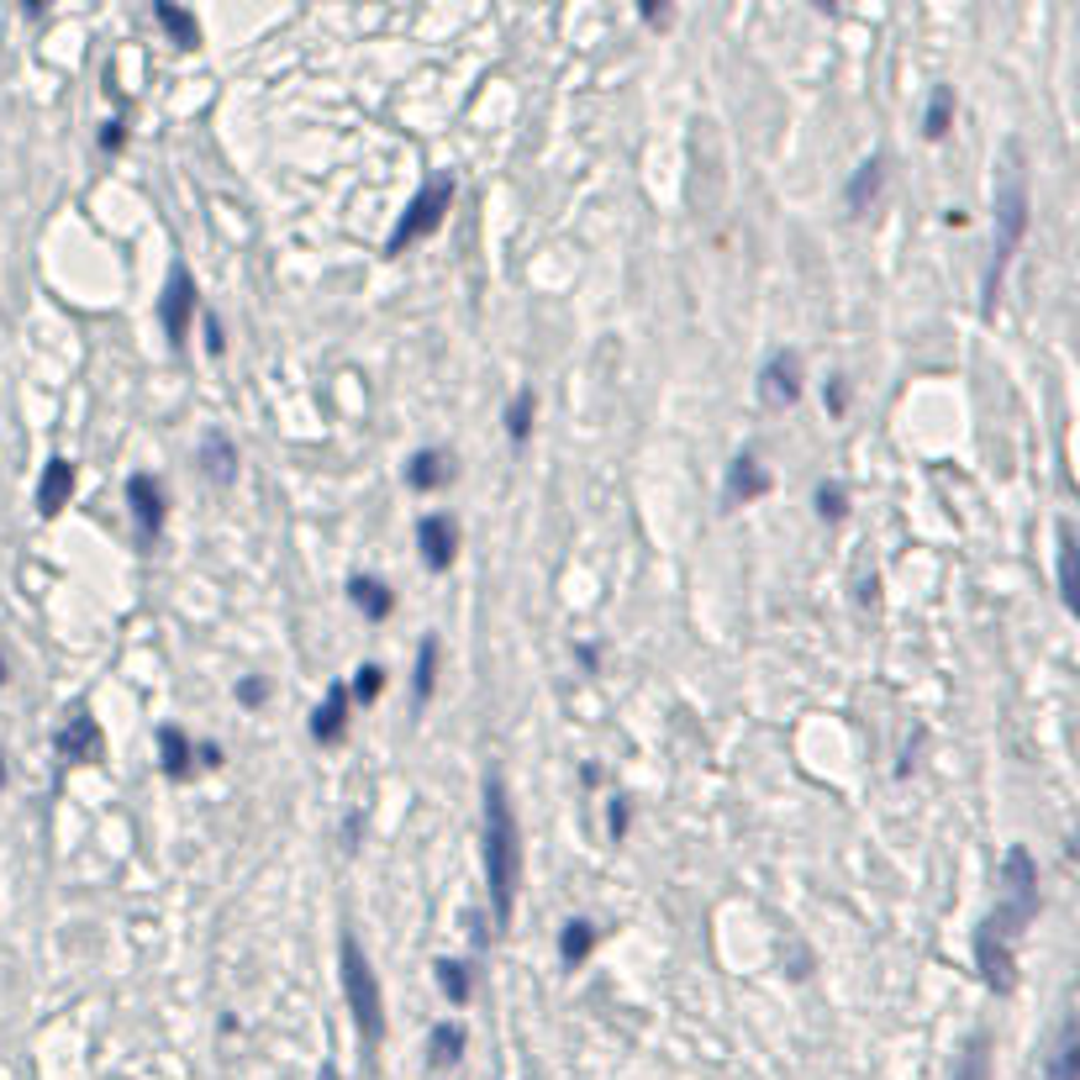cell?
Segmentation results:
<instances>
[{"mask_svg":"<svg viewBox=\"0 0 1080 1080\" xmlns=\"http://www.w3.org/2000/svg\"><path fill=\"white\" fill-rule=\"evenodd\" d=\"M1001 906L991 912V928H997L1007 943H1018L1022 933H1028V922L1039 918V860L1022 849V843H1012L1007 854H1001Z\"/></svg>","mask_w":1080,"mask_h":1080,"instance_id":"3957f363","label":"cell"},{"mask_svg":"<svg viewBox=\"0 0 1080 1080\" xmlns=\"http://www.w3.org/2000/svg\"><path fill=\"white\" fill-rule=\"evenodd\" d=\"M464 1060V1028L459 1022H438L433 1033H427V1064L433 1070H448V1064Z\"/></svg>","mask_w":1080,"mask_h":1080,"instance_id":"cb8c5ba5","label":"cell"},{"mask_svg":"<svg viewBox=\"0 0 1080 1080\" xmlns=\"http://www.w3.org/2000/svg\"><path fill=\"white\" fill-rule=\"evenodd\" d=\"M448 206H454V180H448V175H433V180H427L417 196H412V206L400 211L396 232H390V242H385V254H390V259H400L412 242L433 238L443 221H448Z\"/></svg>","mask_w":1080,"mask_h":1080,"instance_id":"5b68a950","label":"cell"},{"mask_svg":"<svg viewBox=\"0 0 1080 1080\" xmlns=\"http://www.w3.org/2000/svg\"><path fill=\"white\" fill-rule=\"evenodd\" d=\"M627 822H633V806H627V796H612V806H606V833H612V843L627 839Z\"/></svg>","mask_w":1080,"mask_h":1080,"instance_id":"1f68e13d","label":"cell"},{"mask_svg":"<svg viewBox=\"0 0 1080 1080\" xmlns=\"http://www.w3.org/2000/svg\"><path fill=\"white\" fill-rule=\"evenodd\" d=\"M417 548H422V564L433 575H448L454 559H459V522L448 517V512H427L417 522Z\"/></svg>","mask_w":1080,"mask_h":1080,"instance_id":"ba28073f","label":"cell"},{"mask_svg":"<svg viewBox=\"0 0 1080 1080\" xmlns=\"http://www.w3.org/2000/svg\"><path fill=\"white\" fill-rule=\"evenodd\" d=\"M533 417H538V396L533 390H517V396L506 400V438L517 443V448L533 438Z\"/></svg>","mask_w":1080,"mask_h":1080,"instance_id":"484cf974","label":"cell"},{"mask_svg":"<svg viewBox=\"0 0 1080 1080\" xmlns=\"http://www.w3.org/2000/svg\"><path fill=\"white\" fill-rule=\"evenodd\" d=\"M760 396L770 412H785L801 400V354L796 348H775L760 369Z\"/></svg>","mask_w":1080,"mask_h":1080,"instance_id":"9c48e42d","label":"cell"},{"mask_svg":"<svg viewBox=\"0 0 1080 1080\" xmlns=\"http://www.w3.org/2000/svg\"><path fill=\"white\" fill-rule=\"evenodd\" d=\"M975 970H981V981L991 991H1001V997L1018 985V943H1007L985 918L975 928Z\"/></svg>","mask_w":1080,"mask_h":1080,"instance_id":"52a82bcc","label":"cell"},{"mask_svg":"<svg viewBox=\"0 0 1080 1080\" xmlns=\"http://www.w3.org/2000/svg\"><path fill=\"white\" fill-rule=\"evenodd\" d=\"M100 148H106V153H121V148H127V121L121 117L106 121V127H100Z\"/></svg>","mask_w":1080,"mask_h":1080,"instance_id":"d6a6232c","label":"cell"},{"mask_svg":"<svg viewBox=\"0 0 1080 1080\" xmlns=\"http://www.w3.org/2000/svg\"><path fill=\"white\" fill-rule=\"evenodd\" d=\"M348 601H354L369 622H385L390 612H396V591H390L380 575H354V581H348Z\"/></svg>","mask_w":1080,"mask_h":1080,"instance_id":"d6986e66","label":"cell"},{"mask_svg":"<svg viewBox=\"0 0 1080 1080\" xmlns=\"http://www.w3.org/2000/svg\"><path fill=\"white\" fill-rule=\"evenodd\" d=\"M448 480H454V454H448V448H417V454L406 459V485L422 491V496L443 491Z\"/></svg>","mask_w":1080,"mask_h":1080,"instance_id":"2e32d148","label":"cell"},{"mask_svg":"<svg viewBox=\"0 0 1080 1080\" xmlns=\"http://www.w3.org/2000/svg\"><path fill=\"white\" fill-rule=\"evenodd\" d=\"M348 712H354V701H348V685H327V696H321V706L311 712V739L317 743H343L348 739Z\"/></svg>","mask_w":1080,"mask_h":1080,"instance_id":"5bb4252c","label":"cell"},{"mask_svg":"<svg viewBox=\"0 0 1080 1080\" xmlns=\"http://www.w3.org/2000/svg\"><path fill=\"white\" fill-rule=\"evenodd\" d=\"M485 891H491V912L501 928L517 918V891H522V822L517 806L506 796V781H485Z\"/></svg>","mask_w":1080,"mask_h":1080,"instance_id":"6da1fadb","label":"cell"},{"mask_svg":"<svg viewBox=\"0 0 1080 1080\" xmlns=\"http://www.w3.org/2000/svg\"><path fill=\"white\" fill-rule=\"evenodd\" d=\"M0 791H6V754H0Z\"/></svg>","mask_w":1080,"mask_h":1080,"instance_id":"7bdbcfd3","label":"cell"},{"mask_svg":"<svg viewBox=\"0 0 1080 1080\" xmlns=\"http://www.w3.org/2000/svg\"><path fill=\"white\" fill-rule=\"evenodd\" d=\"M638 17L648 21V27H670V21H675V6H638Z\"/></svg>","mask_w":1080,"mask_h":1080,"instance_id":"d590c367","label":"cell"},{"mask_svg":"<svg viewBox=\"0 0 1080 1080\" xmlns=\"http://www.w3.org/2000/svg\"><path fill=\"white\" fill-rule=\"evenodd\" d=\"M881 185H885V159H881V153H870V159L854 169V180L843 185V206H849V217H864V211L875 206V196H881Z\"/></svg>","mask_w":1080,"mask_h":1080,"instance_id":"ac0fdd59","label":"cell"},{"mask_svg":"<svg viewBox=\"0 0 1080 1080\" xmlns=\"http://www.w3.org/2000/svg\"><path fill=\"white\" fill-rule=\"evenodd\" d=\"M338 970H343V997H348V1012L359 1022L364 1043L375 1049L385 1039V997H380V981H375V964L369 954L359 949L354 933H343L338 939Z\"/></svg>","mask_w":1080,"mask_h":1080,"instance_id":"277c9868","label":"cell"},{"mask_svg":"<svg viewBox=\"0 0 1080 1080\" xmlns=\"http://www.w3.org/2000/svg\"><path fill=\"white\" fill-rule=\"evenodd\" d=\"M6 681H11V670H6V660H0V685H6Z\"/></svg>","mask_w":1080,"mask_h":1080,"instance_id":"b9f144b4","label":"cell"},{"mask_svg":"<svg viewBox=\"0 0 1080 1080\" xmlns=\"http://www.w3.org/2000/svg\"><path fill=\"white\" fill-rule=\"evenodd\" d=\"M954 1080H991V1033H970L960 1064H954Z\"/></svg>","mask_w":1080,"mask_h":1080,"instance_id":"4316f807","label":"cell"},{"mask_svg":"<svg viewBox=\"0 0 1080 1080\" xmlns=\"http://www.w3.org/2000/svg\"><path fill=\"white\" fill-rule=\"evenodd\" d=\"M1022 232H1028V175L1018 169V153H1012V175L997 185V242H991V264H985V317H997L1007 264L1018 259Z\"/></svg>","mask_w":1080,"mask_h":1080,"instance_id":"7a4b0ae2","label":"cell"},{"mask_svg":"<svg viewBox=\"0 0 1080 1080\" xmlns=\"http://www.w3.org/2000/svg\"><path fill=\"white\" fill-rule=\"evenodd\" d=\"M321 1080H343V1076H338V1064H327V1070H321Z\"/></svg>","mask_w":1080,"mask_h":1080,"instance_id":"60d3db41","label":"cell"},{"mask_svg":"<svg viewBox=\"0 0 1080 1080\" xmlns=\"http://www.w3.org/2000/svg\"><path fill=\"white\" fill-rule=\"evenodd\" d=\"M206 354H211V359H221V354H227V333H221V317H217V311H206Z\"/></svg>","mask_w":1080,"mask_h":1080,"instance_id":"836d02e7","label":"cell"},{"mask_svg":"<svg viewBox=\"0 0 1080 1080\" xmlns=\"http://www.w3.org/2000/svg\"><path fill=\"white\" fill-rule=\"evenodd\" d=\"M433 970H438V991H443L448 1001H454V1007H464V1001L475 997V975H469V964H459V960H438Z\"/></svg>","mask_w":1080,"mask_h":1080,"instance_id":"83f0119b","label":"cell"},{"mask_svg":"<svg viewBox=\"0 0 1080 1080\" xmlns=\"http://www.w3.org/2000/svg\"><path fill=\"white\" fill-rule=\"evenodd\" d=\"M822 400H828V412H833V417H843V412H849V380H843V375H839V380H828Z\"/></svg>","mask_w":1080,"mask_h":1080,"instance_id":"e575fe53","label":"cell"},{"mask_svg":"<svg viewBox=\"0 0 1080 1080\" xmlns=\"http://www.w3.org/2000/svg\"><path fill=\"white\" fill-rule=\"evenodd\" d=\"M264 696H269V685H264V681H242L238 685V701H242V706H259Z\"/></svg>","mask_w":1080,"mask_h":1080,"instance_id":"8d00e7d4","label":"cell"},{"mask_svg":"<svg viewBox=\"0 0 1080 1080\" xmlns=\"http://www.w3.org/2000/svg\"><path fill=\"white\" fill-rule=\"evenodd\" d=\"M1076 596H1080V543H1076V527L1060 522V601L1076 612Z\"/></svg>","mask_w":1080,"mask_h":1080,"instance_id":"603a6c76","label":"cell"},{"mask_svg":"<svg viewBox=\"0 0 1080 1080\" xmlns=\"http://www.w3.org/2000/svg\"><path fill=\"white\" fill-rule=\"evenodd\" d=\"M75 485H80V464L75 459H48V469H42V480H38V512L42 517H59L63 506L75 501Z\"/></svg>","mask_w":1080,"mask_h":1080,"instance_id":"4fadbf2b","label":"cell"},{"mask_svg":"<svg viewBox=\"0 0 1080 1080\" xmlns=\"http://www.w3.org/2000/svg\"><path fill=\"white\" fill-rule=\"evenodd\" d=\"M153 21H159L164 32H169V42H175V48H200V21L190 17V11H180V6L159 0V6H153Z\"/></svg>","mask_w":1080,"mask_h":1080,"instance_id":"d4e9b609","label":"cell"},{"mask_svg":"<svg viewBox=\"0 0 1080 1080\" xmlns=\"http://www.w3.org/2000/svg\"><path fill=\"white\" fill-rule=\"evenodd\" d=\"M954 111H960V100H954V85H933V96H928V111H922V138H928V142H943V138H949V127H954Z\"/></svg>","mask_w":1080,"mask_h":1080,"instance_id":"7402d4cb","label":"cell"},{"mask_svg":"<svg viewBox=\"0 0 1080 1080\" xmlns=\"http://www.w3.org/2000/svg\"><path fill=\"white\" fill-rule=\"evenodd\" d=\"M159 770H164V781H175V785H185L196 775V743L185 739L175 722L159 727Z\"/></svg>","mask_w":1080,"mask_h":1080,"instance_id":"e0dca14e","label":"cell"},{"mask_svg":"<svg viewBox=\"0 0 1080 1080\" xmlns=\"http://www.w3.org/2000/svg\"><path fill=\"white\" fill-rule=\"evenodd\" d=\"M380 691H385V670L380 664H359V670H354V685H348V701H354V706H369Z\"/></svg>","mask_w":1080,"mask_h":1080,"instance_id":"4dcf8cb0","label":"cell"},{"mask_svg":"<svg viewBox=\"0 0 1080 1080\" xmlns=\"http://www.w3.org/2000/svg\"><path fill=\"white\" fill-rule=\"evenodd\" d=\"M1043 1080H1080V1028H1076V1018L1060 1022V1039H1054V1054H1049Z\"/></svg>","mask_w":1080,"mask_h":1080,"instance_id":"44dd1931","label":"cell"},{"mask_svg":"<svg viewBox=\"0 0 1080 1080\" xmlns=\"http://www.w3.org/2000/svg\"><path fill=\"white\" fill-rule=\"evenodd\" d=\"M127 506H132V527H138V548H153L164 533V485L153 475H132L127 480Z\"/></svg>","mask_w":1080,"mask_h":1080,"instance_id":"8fae6325","label":"cell"},{"mask_svg":"<svg viewBox=\"0 0 1080 1080\" xmlns=\"http://www.w3.org/2000/svg\"><path fill=\"white\" fill-rule=\"evenodd\" d=\"M196 754H200V764H206V770H217V764H221V743H200Z\"/></svg>","mask_w":1080,"mask_h":1080,"instance_id":"ab89813d","label":"cell"},{"mask_svg":"<svg viewBox=\"0 0 1080 1080\" xmlns=\"http://www.w3.org/2000/svg\"><path fill=\"white\" fill-rule=\"evenodd\" d=\"M818 517L822 522H843V517H849V485H843V480H822L818 485Z\"/></svg>","mask_w":1080,"mask_h":1080,"instance_id":"f546056e","label":"cell"},{"mask_svg":"<svg viewBox=\"0 0 1080 1080\" xmlns=\"http://www.w3.org/2000/svg\"><path fill=\"white\" fill-rule=\"evenodd\" d=\"M438 638H422L417 648V675H412V691H417V701H433V691H438Z\"/></svg>","mask_w":1080,"mask_h":1080,"instance_id":"f1b7e54d","label":"cell"},{"mask_svg":"<svg viewBox=\"0 0 1080 1080\" xmlns=\"http://www.w3.org/2000/svg\"><path fill=\"white\" fill-rule=\"evenodd\" d=\"M359 828H364V812H348V822H343V843H348V849L359 843Z\"/></svg>","mask_w":1080,"mask_h":1080,"instance_id":"f35d334b","label":"cell"},{"mask_svg":"<svg viewBox=\"0 0 1080 1080\" xmlns=\"http://www.w3.org/2000/svg\"><path fill=\"white\" fill-rule=\"evenodd\" d=\"M575 660H581L585 670H591V675H596V664H601V648H596V643H575Z\"/></svg>","mask_w":1080,"mask_h":1080,"instance_id":"74e56055","label":"cell"},{"mask_svg":"<svg viewBox=\"0 0 1080 1080\" xmlns=\"http://www.w3.org/2000/svg\"><path fill=\"white\" fill-rule=\"evenodd\" d=\"M196 275L185 269V264H169V280H164V296H159V321L169 343L185 348L190 343V327H196Z\"/></svg>","mask_w":1080,"mask_h":1080,"instance_id":"8992f818","label":"cell"},{"mask_svg":"<svg viewBox=\"0 0 1080 1080\" xmlns=\"http://www.w3.org/2000/svg\"><path fill=\"white\" fill-rule=\"evenodd\" d=\"M53 749H59L63 764H100L106 760V733H100V722L80 706V712L53 733Z\"/></svg>","mask_w":1080,"mask_h":1080,"instance_id":"30bf717a","label":"cell"},{"mask_svg":"<svg viewBox=\"0 0 1080 1080\" xmlns=\"http://www.w3.org/2000/svg\"><path fill=\"white\" fill-rule=\"evenodd\" d=\"M601 943V928L591 918H569L559 928V964L564 970H581L585 960H591V949Z\"/></svg>","mask_w":1080,"mask_h":1080,"instance_id":"ffe728a7","label":"cell"},{"mask_svg":"<svg viewBox=\"0 0 1080 1080\" xmlns=\"http://www.w3.org/2000/svg\"><path fill=\"white\" fill-rule=\"evenodd\" d=\"M770 469H764L754 454H739L727 464V506H754L760 496H770Z\"/></svg>","mask_w":1080,"mask_h":1080,"instance_id":"9a60e30c","label":"cell"},{"mask_svg":"<svg viewBox=\"0 0 1080 1080\" xmlns=\"http://www.w3.org/2000/svg\"><path fill=\"white\" fill-rule=\"evenodd\" d=\"M196 464H200V475H206L211 485H221V491H227V485H238V464H242L238 459V443L227 438L221 427H211V433L200 438Z\"/></svg>","mask_w":1080,"mask_h":1080,"instance_id":"7c38bea8","label":"cell"}]
</instances>
